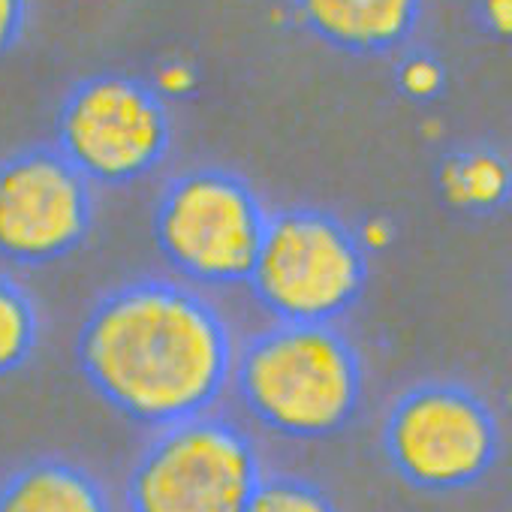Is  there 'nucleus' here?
Returning a JSON list of instances; mask_svg holds the SVG:
<instances>
[{
  "label": "nucleus",
  "mask_w": 512,
  "mask_h": 512,
  "mask_svg": "<svg viewBox=\"0 0 512 512\" xmlns=\"http://www.w3.org/2000/svg\"><path fill=\"white\" fill-rule=\"evenodd\" d=\"M235 347L208 290L175 275H133L85 311L76 368L112 413L154 431L217 407L232 383Z\"/></svg>",
  "instance_id": "f257e3e1"
},
{
  "label": "nucleus",
  "mask_w": 512,
  "mask_h": 512,
  "mask_svg": "<svg viewBox=\"0 0 512 512\" xmlns=\"http://www.w3.org/2000/svg\"><path fill=\"white\" fill-rule=\"evenodd\" d=\"M229 386L266 431L311 443L353 425L365 398V365L338 323L272 320L235 347Z\"/></svg>",
  "instance_id": "f03ea898"
},
{
  "label": "nucleus",
  "mask_w": 512,
  "mask_h": 512,
  "mask_svg": "<svg viewBox=\"0 0 512 512\" xmlns=\"http://www.w3.org/2000/svg\"><path fill=\"white\" fill-rule=\"evenodd\" d=\"M272 208L241 172L196 163L169 175L151 208V235L169 272L199 290L244 287Z\"/></svg>",
  "instance_id": "7ed1b4c3"
},
{
  "label": "nucleus",
  "mask_w": 512,
  "mask_h": 512,
  "mask_svg": "<svg viewBox=\"0 0 512 512\" xmlns=\"http://www.w3.org/2000/svg\"><path fill=\"white\" fill-rule=\"evenodd\" d=\"M371 278L359 232L320 205L272 208L247 293L269 320L341 323Z\"/></svg>",
  "instance_id": "20e7f679"
},
{
  "label": "nucleus",
  "mask_w": 512,
  "mask_h": 512,
  "mask_svg": "<svg viewBox=\"0 0 512 512\" xmlns=\"http://www.w3.org/2000/svg\"><path fill=\"white\" fill-rule=\"evenodd\" d=\"M266 467L260 446L214 410L154 428L124 482L127 512H244Z\"/></svg>",
  "instance_id": "39448f33"
},
{
  "label": "nucleus",
  "mask_w": 512,
  "mask_h": 512,
  "mask_svg": "<svg viewBox=\"0 0 512 512\" xmlns=\"http://www.w3.org/2000/svg\"><path fill=\"white\" fill-rule=\"evenodd\" d=\"M52 142L94 187H130L166 163L175 118L148 79L106 70L67 88Z\"/></svg>",
  "instance_id": "423d86ee"
},
{
  "label": "nucleus",
  "mask_w": 512,
  "mask_h": 512,
  "mask_svg": "<svg viewBox=\"0 0 512 512\" xmlns=\"http://www.w3.org/2000/svg\"><path fill=\"white\" fill-rule=\"evenodd\" d=\"M380 446L392 473L413 491L455 494L494 470L500 422L476 389L422 380L389 404Z\"/></svg>",
  "instance_id": "0eeeda50"
},
{
  "label": "nucleus",
  "mask_w": 512,
  "mask_h": 512,
  "mask_svg": "<svg viewBox=\"0 0 512 512\" xmlns=\"http://www.w3.org/2000/svg\"><path fill=\"white\" fill-rule=\"evenodd\" d=\"M97 226V187L55 142L0 157V263L49 269L79 253Z\"/></svg>",
  "instance_id": "6e6552de"
},
{
  "label": "nucleus",
  "mask_w": 512,
  "mask_h": 512,
  "mask_svg": "<svg viewBox=\"0 0 512 512\" xmlns=\"http://www.w3.org/2000/svg\"><path fill=\"white\" fill-rule=\"evenodd\" d=\"M293 22L320 46L350 58H386L419 31L425 0H287Z\"/></svg>",
  "instance_id": "1a4fd4ad"
},
{
  "label": "nucleus",
  "mask_w": 512,
  "mask_h": 512,
  "mask_svg": "<svg viewBox=\"0 0 512 512\" xmlns=\"http://www.w3.org/2000/svg\"><path fill=\"white\" fill-rule=\"evenodd\" d=\"M0 512H115V503L94 470L43 455L0 479Z\"/></svg>",
  "instance_id": "9d476101"
},
{
  "label": "nucleus",
  "mask_w": 512,
  "mask_h": 512,
  "mask_svg": "<svg viewBox=\"0 0 512 512\" xmlns=\"http://www.w3.org/2000/svg\"><path fill=\"white\" fill-rule=\"evenodd\" d=\"M434 184L452 211L488 217L512 202V160L494 145H461L440 157Z\"/></svg>",
  "instance_id": "9b49d317"
},
{
  "label": "nucleus",
  "mask_w": 512,
  "mask_h": 512,
  "mask_svg": "<svg viewBox=\"0 0 512 512\" xmlns=\"http://www.w3.org/2000/svg\"><path fill=\"white\" fill-rule=\"evenodd\" d=\"M43 311L37 296L7 269H0V380L19 374L40 350Z\"/></svg>",
  "instance_id": "f8f14e48"
},
{
  "label": "nucleus",
  "mask_w": 512,
  "mask_h": 512,
  "mask_svg": "<svg viewBox=\"0 0 512 512\" xmlns=\"http://www.w3.org/2000/svg\"><path fill=\"white\" fill-rule=\"evenodd\" d=\"M244 512H338L332 494L296 473H263Z\"/></svg>",
  "instance_id": "ddd939ff"
},
{
  "label": "nucleus",
  "mask_w": 512,
  "mask_h": 512,
  "mask_svg": "<svg viewBox=\"0 0 512 512\" xmlns=\"http://www.w3.org/2000/svg\"><path fill=\"white\" fill-rule=\"evenodd\" d=\"M31 19V0H0V61L25 40Z\"/></svg>",
  "instance_id": "4468645a"
},
{
  "label": "nucleus",
  "mask_w": 512,
  "mask_h": 512,
  "mask_svg": "<svg viewBox=\"0 0 512 512\" xmlns=\"http://www.w3.org/2000/svg\"><path fill=\"white\" fill-rule=\"evenodd\" d=\"M482 13H485V22L494 34L512 37V0H485Z\"/></svg>",
  "instance_id": "2eb2a0df"
}]
</instances>
